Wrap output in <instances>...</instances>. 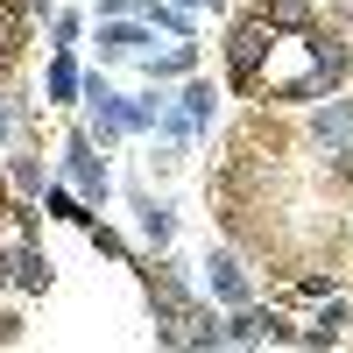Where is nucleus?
Returning a JSON list of instances; mask_svg holds the SVG:
<instances>
[{
    "label": "nucleus",
    "instance_id": "f257e3e1",
    "mask_svg": "<svg viewBox=\"0 0 353 353\" xmlns=\"http://www.w3.org/2000/svg\"><path fill=\"white\" fill-rule=\"evenodd\" d=\"M269 36H276V21L269 14H248L241 28L226 36V71H233V85H254V71H261V57H269Z\"/></svg>",
    "mask_w": 353,
    "mask_h": 353
},
{
    "label": "nucleus",
    "instance_id": "f03ea898",
    "mask_svg": "<svg viewBox=\"0 0 353 353\" xmlns=\"http://www.w3.org/2000/svg\"><path fill=\"white\" fill-rule=\"evenodd\" d=\"M311 134H318V149H325V156H353V99L318 106V113H311Z\"/></svg>",
    "mask_w": 353,
    "mask_h": 353
},
{
    "label": "nucleus",
    "instance_id": "7ed1b4c3",
    "mask_svg": "<svg viewBox=\"0 0 353 353\" xmlns=\"http://www.w3.org/2000/svg\"><path fill=\"white\" fill-rule=\"evenodd\" d=\"M64 170H71V184H78L85 198H106V170H99V156H92V141H85V134L64 141Z\"/></svg>",
    "mask_w": 353,
    "mask_h": 353
},
{
    "label": "nucleus",
    "instance_id": "20e7f679",
    "mask_svg": "<svg viewBox=\"0 0 353 353\" xmlns=\"http://www.w3.org/2000/svg\"><path fill=\"white\" fill-rule=\"evenodd\" d=\"M141 43H149V28H128V21L99 28V57H141Z\"/></svg>",
    "mask_w": 353,
    "mask_h": 353
},
{
    "label": "nucleus",
    "instance_id": "39448f33",
    "mask_svg": "<svg viewBox=\"0 0 353 353\" xmlns=\"http://www.w3.org/2000/svg\"><path fill=\"white\" fill-rule=\"evenodd\" d=\"M205 269H212V290H219L226 304H248V276L233 269V254H212V261H205Z\"/></svg>",
    "mask_w": 353,
    "mask_h": 353
},
{
    "label": "nucleus",
    "instance_id": "423d86ee",
    "mask_svg": "<svg viewBox=\"0 0 353 353\" xmlns=\"http://www.w3.org/2000/svg\"><path fill=\"white\" fill-rule=\"evenodd\" d=\"M8 269L21 276V290H43V283H50V254H43V248H21Z\"/></svg>",
    "mask_w": 353,
    "mask_h": 353
},
{
    "label": "nucleus",
    "instance_id": "0eeeda50",
    "mask_svg": "<svg viewBox=\"0 0 353 353\" xmlns=\"http://www.w3.org/2000/svg\"><path fill=\"white\" fill-rule=\"evenodd\" d=\"M134 212H141V233H149V241H156V248H163V241H170V233H176V219L163 212V205H156V198H134Z\"/></svg>",
    "mask_w": 353,
    "mask_h": 353
},
{
    "label": "nucleus",
    "instance_id": "6e6552de",
    "mask_svg": "<svg viewBox=\"0 0 353 353\" xmlns=\"http://www.w3.org/2000/svg\"><path fill=\"white\" fill-rule=\"evenodd\" d=\"M78 64H71V57H57V64H50V99H78Z\"/></svg>",
    "mask_w": 353,
    "mask_h": 353
},
{
    "label": "nucleus",
    "instance_id": "1a4fd4ad",
    "mask_svg": "<svg viewBox=\"0 0 353 353\" xmlns=\"http://www.w3.org/2000/svg\"><path fill=\"white\" fill-rule=\"evenodd\" d=\"M184 71H191V43H176V50L149 57V78H184Z\"/></svg>",
    "mask_w": 353,
    "mask_h": 353
},
{
    "label": "nucleus",
    "instance_id": "9d476101",
    "mask_svg": "<svg viewBox=\"0 0 353 353\" xmlns=\"http://www.w3.org/2000/svg\"><path fill=\"white\" fill-rule=\"evenodd\" d=\"M176 106L191 113V128H205V121H212V85H184V99H176Z\"/></svg>",
    "mask_w": 353,
    "mask_h": 353
},
{
    "label": "nucleus",
    "instance_id": "9b49d317",
    "mask_svg": "<svg viewBox=\"0 0 353 353\" xmlns=\"http://www.w3.org/2000/svg\"><path fill=\"white\" fill-rule=\"evenodd\" d=\"M269 21H276V28H304L311 8H304V0H269Z\"/></svg>",
    "mask_w": 353,
    "mask_h": 353
},
{
    "label": "nucleus",
    "instance_id": "f8f14e48",
    "mask_svg": "<svg viewBox=\"0 0 353 353\" xmlns=\"http://www.w3.org/2000/svg\"><path fill=\"white\" fill-rule=\"evenodd\" d=\"M21 50V14H14V0L0 8V57H14Z\"/></svg>",
    "mask_w": 353,
    "mask_h": 353
},
{
    "label": "nucleus",
    "instance_id": "ddd939ff",
    "mask_svg": "<svg viewBox=\"0 0 353 353\" xmlns=\"http://www.w3.org/2000/svg\"><path fill=\"white\" fill-rule=\"evenodd\" d=\"M14 191H21V198H28V191H43V163H28V156H21V163H14Z\"/></svg>",
    "mask_w": 353,
    "mask_h": 353
},
{
    "label": "nucleus",
    "instance_id": "4468645a",
    "mask_svg": "<svg viewBox=\"0 0 353 353\" xmlns=\"http://www.w3.org/2000/svg\"><path fill=\"white\" fill-rule=\"evenodd\" d=\"M0 141H8V106H0Z\"/></svg>",
    "mask_w": 353,
    "mask_h": 353
},
{
    "label": "nucleus",
    "instance_id": "2eb2a0df",
    "mask_svg": "<svg viewBox=\"0 0 353 353\" xmlns=\"http://www.w3.org/2000/svg\"><path fill=\"white\" fill-rule=\"evenodd\" d=\"M0 283H8V261H0Z\"/></svg>",
    "mask_w": 353,
    "mask_h": 353
}]
</instances>
